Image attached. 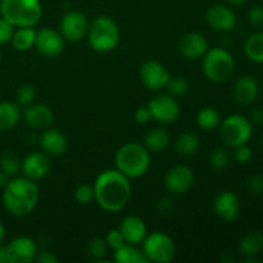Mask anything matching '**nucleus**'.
<instances>
[{
  "label": "nucleus",
  "instance_id": "nucleus-1",
  "mask_svg": "<svg viewBox=\"0 0 263 263\" xmlns=\"http://www.w3.org/2000/svg\"><path fill=\"white\" fill-rule=\"evenodd\" d=\"M95 202L107 212H118L127 205L131 199L130 179L117 168L104 170L98 175L94 182Z\"/></svg>",
  "mask_w": 263,
  "mask_h": 263
},
{
  "label": "nucleus",
  "instance_id": "nucleus-2",
  "mask_svg": "<svg viewBox=\"0 0 263 263\" xmlns=\"http://www.w3.org/2000/svg\"><path fill=\"white\" fill-rule=\"evenodd\" d=\"M40 198L36 181L27 177H12L3 189V204L14 217H25L36 208Z\"/></svg>",
  "mask_w": 263,
  "mask_h": 263
},
{
  "label": "nucleus",
  "instance_id": "nucleus-3",
  "mask_svg": "<svg viewBox=\"0 0 263 263\" xmlns=\"http://www.w3.org/2000/svg\"><path fill=\"white\" fill-rule=\"evenodd\" d=\"M116 168L127 179H139L151 167V152L140 143H127L121 146L115 157Z\"/></svg>",
  "mask_w": 263,
  "mask_h": 263
},
{
  "label": "nucleus",
  "instance_id": "nucleus-4",
  "mask_svg": "<svg viewBox=\"0 0 263 263\" xmlns=\"http://www.w3.org/2000/svg\"><path fill=\"white\" fill-rule=\"evenodd\" d=\"M86 37L92 50L97 53H109L120 44V27L108 15H98L90 23Z\"/></svg>",
  "mask_w": 263,
  "mask_h": 263
},
{
  "label": "nucleus",
  "instance_id": "nucleus-5",
  "mask_svg": "<svg viewBox=\"0 0 263 263\" xmlns=\"http://www.w3.org/2000/svg\"><path fill=\"white\" fill-rule=\"evenodd\" d=\"M0 14L14 27H35L43 7L40 0H0Z\"/></svg>",
  "mask_w": 263,
  "mask_h": 263
},
{
  "label": "nucleus",
  "instance_id": "nucleus-6",
  "mask_svg": "<svg viewBox=\"0 0 263 263\" xmlns=\"http://www.w3.org/2000/svg\"><path fill=\"white\" fill-rule=\"evenodd\" d=\"M202 69L210 81L221 84L233 76L235 71V59L233 54L223 48L208 49L203 55Z\"/></svg>",
  "mask_w": 263,
  "mask_h": 263
},
{
  "label": "nucleus",
  "instance_id": "nucleus-7",
  "mask_svg": "<svg viewBox=\"0 0 263 263\" xmlns=\"http://www.w3.org/2000/svg\"><path fill=\"white\" fill-rule=\"evenodd\" d=\"M220 136L230 148L248 144L253 136V123L240 113H233L220 122Z\"/></svg>",
  "mask_w": 263,
  "mask_h": 263
},
{
  "label": "nucleus",
  "instance_id": "nucleus-8",
  "mask_svg": "<svg viewBox=\"0 0 263 263\" xmlns=\"http://www.w3.org/2000/svg\"><path fill=\"white\" fill-rule=\"evenodd\" d=\"M141 244V251L148 262L170 263L176 254L174 239L162 231H153L152 234H148Z\"/></svg>",
  "mask_w": 263,
  "mask_h": 263
},
{
  "label": "nucleus",
  "instance_id": "nucleus-9",
  "mask_svg": "<svg viewBox=\"0 0 263 263\" xmlns=\"http://www.w3.org/2000/svg\"><path fill=\"white\" fill-rule=\"evenodd\" d=\"M148 109L152 115V120L159 123H172L180 117L181 108L176 98L170 94L156 95L148 103Z\"/></svg>",
  "mask_w": 263,
  "mask_h": 263
},
{
  "label": "nucleus",
  "instance_id": "nucleus-10",
  "mask_svg": "<svg viewBox=\"0 0 263 263\" xmlns=\"http://www.w3.org/2000/svg\"><path fill=\"white\" fill-rule=\"evenodd\" d=\"M89 26V20L84 13L80 10H69L62 17L59 32L62 33L64 40L77 43L86 37Z\"/></svg>",
  "mask_w": 263,
  "mask_h": 263
},
{
  "label": "nucleus",
  "instance_id": "nucleus-11",
  "mask_svg": "<svg viewBox=\"0 0 263 263\" xmlns=\"http://www.w3.org/2000/svg\"><path fill=\"white\" fill-rule=\"evenodd\" d=\"M139 76H140V81L144 86L151 91H159V90L164 89L171 79V74L167 71L166 67L158 61H146L141 64L140 71H139Z\"/></svg>",
  "mask_w": 263,
  "mask_h": 263
},
{
  "label": "nucleus",
  "instance_id": "nucleus-12",
  "mask_svg": "<svg viewBox=\"0 0 263 263\" xmlns=\"http://www.w3.org/2000/svg\"><path fill=\"white\" fill-rule=\"evenodd\" d=\"M8 263H30L37 256V244L28 236H17L5 246Z\"/></svg>",
  "mask_w": 263,
  "mask_h": 263
},
{
  "label": "nucleus",
  "instance_id": "nucleus-13",
  "mask_svg": "<svg viewBox=\"0 0 263 263\" xmlns=\"http://www.w3.org/2000/svg\"><path fill=\"white\" fill-rule=\"evenodd\" d=\"M64 37L59 31L54 28H41L36 33V41L33 48L39 54L46 58H54L62 54L64 49Z\"/></svg>",
  "mask_w": 263,
  "mask_h": 263
},
{
  "label": "nucleus",
  "instance_id": "nucleus-14",
  "mask_svg": "<svg viewBox=\"0 0 263 263\" xmlns=\"http://www.w3.org/2000/svg\"><path fill=\"white\" fill-rule=\"evenodd\" d=\"M193 184H194V174L190 167L184 164L171 167L164 176V186L172 194H185L192 189Z\"/></svg>",
  "mask_w": 263,
  "mask_h": 263
},
{
  "label": "nucleus",
  "instance_id": "nucleus-15",
  "mask_svg": "<svg viewBox=\"0 0 263 263\" xmlns=\"http://www.w3.org/2000/svg\"><path fill=\"white\" fill-rule=\"evenodd\" d=\"M205 22L217 32H229L236 25V14L225 4H213L205 12Z\"/></svg>",
  "mask_w": 263,
  "mask_h": 263
},
{
  "label": "nucleus",
  "instance_id": "nucleus-16",
  "mask_svg": "<svg viewBox=\"0 0 263 263\" xmlns=\"http://www.w3.org/2000/svg\"><path fill=\"white\" fill-rule=\"evenodd\" d=\"M50 158L46 153L41 152H35L30 153L22 159V166H21V172L22 176L32 180V181H39L44 179L50 171Z\"/></svg>",
  "mask_w": 263,
  "mask_h": 263
},
{
  "label": "nucleus",
  "instance_id": "nucleus-17",
  "mask_svg": "<svg viewBox=\"0 0 263 263\" xmlns=\"http://www.w3.org/2000/svg\"><path fill=\"white\" fill-rule=\"evenodd\" d=\"M213 211L226 222L235 221L240 213V199L238 194L230 190L220 193L213 202Z\"/></svg>",
  "mask_w": 263,
  "mask_h": 263
},
{
  "label": "nucleus",
  "instance_id": "nucleus-18",
  "mask_svg": "<svg viewBox=\"0 0 263 263\" xmlns=\"http://www.w3.org/2000/svg\"><path fill=\"white\" fill-rule=\"evenodd\" d=\"M177 48L180 54L186 59H199L203 58L210 46L204 35L199 32H187L181 36Z\"/></svg>",
  "mask_w": 263,
  "mask_h": 263
},
{
  "label": "nucleus",
  "instance_id": "nucleus-19",
  "mask_svg": "<svg viewBox=\"0 0 263 263\" xmlns=\"http://www.w3.org/2000/svg\"><path fill=\"white\" fill-rule=\"evenodd\" d=\"M23 121L35 130H45L50 127L54 121V113L45 104H30L23 110Z\"/></svg>",
  "mask_w": 263,
  "mask_h": 263
},
{
  "label": "nucleus",
  "instance_id": "nucleus-20",
  "mask_svg": "<svg viewBox=\"0 0 263 263\" xmlns=\"http://www.w3.org/2000/svg\"><path fill=\"white\" fill-rule=\"evenodd\" d=\"M259 94V84L253 76L244 74L235 81L233 87V97L238 104L249 105L256 102Z\"/></svg>",
  "mask_w": 263,
  "mask_h": 263
},
{
  "label": "nucleus",
  "instance_id": "nucleus-21",
  "mask_svg": "<svg viewBox=\"0 0 263 263\" xmlns=\"http://www.w3.org/2000/svg\"><path fill=\"white\" fill-rule=\"evenodd\" d=\"M41 149L48 156H62L68 149V140L62 131L48 127L43 130L39 139Z\"/></svg>",
  "mask_w": 263,
  "mask_h": 263
},
{
  "label": "nucleus",
  "instance_id": "nucleus-22",
  "mask_svg": "<svg viewBox=\"0 0 263 263\" xmlns=\"http://www.w3.org/2000/svg\"><path fill=\"white\" fill-rule=\"evenodd\" d=\"M120 231L122 233L126 243L139 246L143 243L145 236L148 235V228L143 218L138 216H126L120 223Z\"/></svg>",
  "mask_w": 263,
  "mask_h": 263
},
{
  "label": "nucleus",
  "instance_id": "nucleus-23",
  "mask_svg": "<svg viewBox=\"0 0 263 263\" xmlns=\"http://www.w3.org/2000/svg\"><path fill=\"white\" fill-rule=\"evenodd\" d=\"M171 144V135L167 130L162 127L153 128L144 138V146L151 153H161L166 151Z\"/></svg>",
  "mask_w": 263,
  "mask_h": 263
},
{
  "label": "nucleus",
  "instance_id": "nucleus-24",
  "mask_svg": "<svg viewBox=\"0 0 263 263\" xmlns=\"http://www.w3.org/2000/svg\"><path fill=\"white\" fill-rule=\"evenodd\" d=\"M21 121V110L17 103L0 102V131H10Z\"/></svg>",
  "mask_w": 263,
  "mask_h": 263
},
{
  "label": "nucleus",
  "instance_id": "nucleus-25",
  "mask_svg": "<svg viewBox=\"0 0 263 263\" xmlns=\"http://www.w3.org/2000/svg\"><path fill=\"white\" fill-rule=\"evenodd\" d=\"M36 33L37 30L35 27H15L10 43L15 50L28 51L35 46Z\"/></svg>",
  "mask_w": 263,
  "mask_h": 263
},
{
  "label": "nucleus",
  "instance_id": "nucleus-26",
  "mask_svg": "<svg viewBox=\"0 0 263 263\" xmlns=\"http://www.w3.org/2000/svg\"><path fill=\"white\" fill-rule=\"evenodd\" d=\"M200 139L195 133L187 131L181 134L175 141V151L182 157H192L199 151Z\"/></svg>",
  "mask_w": 263,
  "mask_h": 263
},
{
  "label": "nucleus",
  "instance_id": "nucleus-27",
  "mask_svg": "<svg viewBox=\"0 0 263 263\" xmlns=\"http://www.w3.org/2000/svg\"><path fill=\"white\" fill-rule=\"evenodd\" d=\"M263 249V234L261 231H251L239 241V252L244 257H256Z\"/></svg>",
  "mask_w": 263,
  "mask_h": 263
},
{
  "label": "nucleus",
  "instance_id": "nucleus-28",
  "mask_svg": "<svg viewBox=\"0 0 263 263\" xmlns=\"http://www.w3.org/2000/svg\"><path fill=\"white\" fill-rule=\"evenodd\" d=\"M113 258L117 263H148V259L144 256L143 251L136 248V246L134 244L128 243L115 251Z\"/></svg>",
  "mask_w": 263,
  "mask_h": 263
},
{
  "label": "nucleus",
  "instance_id": "nucleus-29",
  "mask_svg": "<svg viewBox=\"0 0 263 263\" xmlns=\"http://www.w3.org/2000/svg\"><path fill=\"white\" fill-rule=\"evenodd\" d=\"M244 51L249 61L254 63H263V32L252 33L247 39Z\"/></svg>",
  "mask_w": 263,
  "mask_h": 263
},
{
  "label": "nucleus",
  "instance_id": "nucleus-30",
  "mask_svg": "<svg viewBox=\"0 0 263 263\" xmlns=\"http://www.w3.org/2000/svg\"><path fill=\"white\" fill-rule=\"evenodd\" d=\"M221 117L217 109L213 107H204L198 112L197 125L204 131H212L220 126Z\"/></svg>",
  "mask_w": 263,
  "mask_h": 263
},
{
  "label": "nucleus",
  "instance_id": "nucleus-31",
  "mask_svg": "<svg viewBox=\"0 0 263 263\" xmlns=\"http://www.w3.org/2000/svg\"><path fill=\"white\" fill-rule=\"evenodd\" d=\"M21 166H22V159L14 152L7 151L0 157V170L10 177L17 176L18 172H21Z\"/></svg>",
  "mask_w": 263,
  "mask_h": 263
},
{
  "label": "nucleus",
  "instance_id": "nucleus-32",
  "mask_svg": "<svg viewBox=\"0 0 263 263\" xmlns=\"http://www.w3.org/2000/svg\"><path fill=\"white\" fill-rule=\"evenodd\" d=\"M233 161V153L228 148H216L215 151L211 152L208 157V163L213 170H225L230 166Z\"/></svg>",
  "mask_w": 263,
  "mask_h": 263
},
{
  "label": "nucleus",
  "instance_id": "nucleus-33",
  "mask_svg": "<svg viewBox=\"0 0 263 263\" xmlns=\"http://www.w3.org/2000/svg\"><path fill=\"white\" fill-rule=\"evenodd\" d=\"M164 89L167 90V94L171 97L182 98L189 91V81L182 76H171Z\"/></svg>",
  "mask_w": 263,
  "mask_h": 263
},
{
  "label": "nucleus",
  "instance_id": "nucleus-34",
  "mask_svg": "<svg viewBox=\"0 0 263 263\" xmlns=\"http://www.w3.org/2000/svg\"><path fill=\"white\" fill-rule=\"evenodd\" d=\"M108 249L109 247H108L105 239L103 238H94L89 241V247H87L90 257L99 262H104V258L108 254Z\"/></svg>",
  "mask_w": 263,
  "mask_h": 263
},
{
  "label": "nucleus",
  "instance_id": "nucleus-35",
  "mask_svg": "<svg viewBox=\"0 0 263 263\" xmlns=\"http://www.w3.org/2000/svg\"><path fill=\"white\" fill-rule=\"evenodd\" d=\"M36 98V89L30 84H25L17 90L15 94V99H17V104L22 105V107H27V105L32 104L35 102Z\"/></svg>",
  "mask_w": 263,
  "mask_h": 263
},
{
  "label": "nucleus",
  "instance_id": "nucleus-36",
  "mask_svg": "<svg viewBox=\"0 0 263 263\" xmlns=\"http://www.w3.org/2000/svg\"><path fill=\"white\" fill-rule=\"evenodd\" d=\"M74 199L80 204H89L92 200H95L94 186L89 184H81L74 190Z\"/></svg>",
  "mask_w": 263,
  "mask_h": 263
},
{
  "label": "nucleus",
  "instance_id": "nucleus-37",
  "mask_svg": "<svg viewBox=\"0 0 263 263\" xmlns=\"http://www.w3.org/2000/svg\"><path fill=\"white\" fill-rule=\"evenodd\" d=\"M105 241H107L108 247L113 251H117L118 248H121L122 246H125L126 240L123 238L122 233L120 231V229H113V230L108 231L107 236H105Z\"/></svg>",
  "mask_w": 263,
  "mask_h": 263
},
{
  "label": "nucleus",
  "instance_id": "nucleus-38",
  "mask_svg": "<svg viewBox=\"0 0 263 263\" xmlns=\"http://www.w3.org/2000/svg\"><path fill=\"white\" fill-rule=\"evenodd\" d=\"M233 157L239 163H249L252 161V158H253V151H252V148L248 144H243V145H239L234 148Z\"/></svg>",
  "mask_w": 263,
  "mask_h": 263
},
{
  "label": "nucleus",
  "instance_id": "nucleus-39",
  "mask_svg": "<svg viewBox=\"0 0 263 263\" xmlns=\"http://www.w3.org/2000/svg\"><path fill=\"white\" fill-rule=\"evenodd\" d=\"M14 26L9 21H7L4 17L0 15V45L10 43L13 33H14Z\"/></svg>",
  "mask_w": 263,
  "mask_h": 263
},
{
  "label": "nucleus",
  "instance_id": "nucleus-40",
  "mask_svg": "<svg viewBox=\"0 0 263 263\" xmlns=\"http://www.w3.org/2000/svg\"><path fill=\"white\" fill-rule=\"evenodd\" d=\"M247 187L251 194L257 195V197L263 195V175H252L247 180Z\"/></svg>",
  "mask_w": 263,
  "mask_h": 263
},
{
  "label": "nucleus",
  "instance_id": "nucleus-41",
  "mask_svg": "<svg viewBox=\"0 0 263 263\" xmlns=\"http://www.w3.org/2000/svg\"><path fill=\"white\" fill-rule=\"evenodd\" d=\"M248 21L253 26L263 25V7L262 5H253L248 10Z\"/></svg>",
  "mask_w": 263,
  "mask_h": 263
},
{
  "label": "nucleus",
  "instance_id": "nucleus-42",
  "mask_svg": "<svg viewBox=\"0 0 263 263\" xmlns=\"http://www.w3.org/2000/svg\"><path fill=\"white\" fill-rule=\"evenodd\" d=\"M152 115L149 112L148 107H139L135 110V121L139 125H146V123L151 122Z\"/></svg>",
  "mask_w": 263,
  "mask_h": 263
},
{
  "label": "nucleus",
  "instance_id": "nucleus-43",
  "mask_svg": "<svg viewBox=\"0 0 263 263\" xmlns=\"http://www.w3.org/2000/svg\"><path fill=\"white\" fill-rule=\"evenodd\" d=\"M35 261L39 263H55L57 261H58V258H57V257L54 256L51 252L44 251V252H39L37 256H36V258H35Z\"/></svg>",
  "mask_w": 263,
  "mask_h": 263
},
{
  "label": "nucleus",
  "instance_id": "nucleus-44",
  "mask_svg": "<svg viewBox=\"0 0 263 263\" xmlns=\"http://www.w3.org/2000/svg\"><path fill=\"white\" fill-rule=\"evenodd\" d=\"M249 120L252 121V123H257V125H262L263 123V108L257 107L254 108L251 112V118Z\"/></svg>",
  "mask_w": 263,
  "mask_h": 263
},
{
  "label": "nucleus",
  "instance_id": "nucleus-45",
  "mask_svg": "<svg viewBox=\"0 0 263 263\" xmlns=\"http://www.w3.org/2000/svg\"><path fill=\"white\" fill-rule=\"evenodd\" d=\"M158 208L159 211H161V213H170L172 212V210H174V204L171 203V199H168V198H163V199L159 200Z\"/></svg>",
  "mask_w": 263,
  "mask_h": 263
},
{
  "label": "nucleus",
  "instance_id": "nucleus-46",
  "mask_svg": "<svg viewBox=\"0 0 263 263\" xmlns=\"http://www.w3.org/2000/svg\"><path fill=\"white\" fill-rule=\"evenodd\" d=\"M10 179H12V177H10L9 175L5 174L4 171L0 170V187H2V189H4V187L7 186V184L9 182Z\"/></svg>",
  "mask_w": 263,
  "mask_h": 263
},
{
  "label": "nucleus",
  "instance_id": "nucleus-47",
  "mask_svg": "<svg viewBox=\"0 0 263 263\" xmlns=\"http://www.w3.org/2000/svg\"><path fill=\"white\" fill-rule=\"evenodd\" d=\"M0 263H8L7 251H5V247H3L2 244H0Z\"/></svg>",
  "mask_w": 263,
  "mask_h": 263
},
{
  "label": "nucleus",
  "instance_id": "nucleus-48",
  "mask_svg": "<svg viewBox=\"0 0 263 263\" xmlns=\"http://www.w3.org/2000/svg\"><path fill=\"white\" fill-rule=\"evenodd\" d=\"M229 5H233V7H240V5L246 4L248 0H225Z\"/></svg>",
  "mask_w": 263,
  "mask_h": 263
},
{
  "label": "nucleus",
  "instance_id": "nucleus-49",
  "mask_svg": "<svg viewBox=\"0 0 263 263\" xmlns=\"http://www.w3.org/2000/svg\"><path fill=\"white\" fill-rule=\"evenodd\" d=\"M4 238H5V228H4V225H3L2 221H0V244L3 243Z\"/></svg>",
  "mask_w": 263,
  "mask_h": 263
},
{
  "label": "nucleus",
  "instance_id": "nucleus-50",
  "mask_svg": "<svg viewBox=\"0 0 263 263\" xmlns=\"http://www.w3.org/2000/svg\"><path fill=\"white\" fill-rule=\"evenodd\" d=\"M3 59V51H2V48H0V62H2Z\"/></svg>",
  "mask_w": 263,
  "mask_h": 263
}]
</instances>
